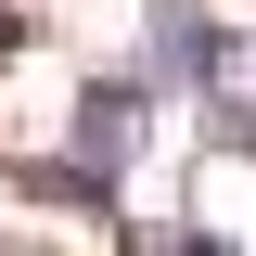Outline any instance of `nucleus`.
Returning <instances> with one entry per match:
<instances>
[{"instance_id": "nucleus-1", "label": "nucleus", "mask_w": 256, "mask_h": 256, "mask_svg": "<svg viewBox=\"0 0 256 256\" xmlns=\"http://www.w3.org/2000/svg\"><path fill=\"white\" fill-rule=\"evenodd\" d=\"M128 116H154V77L128 90V77H102L90 102H77V180H102V166L128 154Z\"/></svg>"}, {"instance_id": "nucleus-2", "label": "nucleus", "mask_w": 256, "mask_h": 256, "mask_svg": "<svg viewBox=\"0 0 256 256\" xmlns=\"http://www.w3.org/2000/svg\"><path fill=\"white\" fill-rule=\"evenodd\" d=\"M154 77H218V26H205V13H192V0H154Z\"/></svg>"}, {"instance_id": "nucleus-3", "label": "nucleus", "mask_w": 256, "mask_h": 256, "mask_svg": "<svg viewBox=\"0 0 256 256\" xmlns=\"http://www.w3.org/2000/svg\"><path fill=\"white\" fill-rule=\"evenodd\" d=\"M0 52H13V0H0Z\"/></svg>"}]
</instances>
